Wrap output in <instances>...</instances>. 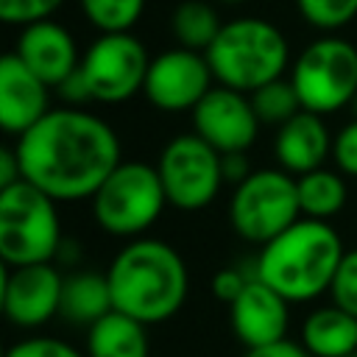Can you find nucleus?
<instances>
[{
  "label": "nucleus",
  "instance_id": "nucleus-1",
  "mask_svg": "<svg viewBox=\"0 0 357 357\" xmlns=\"http://www.w3.org/2000/svg\"><path fill=\"white\" fill-rule=\"evenodd\" d=\"M22 178L50 198L84 201L123 162L114 128L84 106L50 109L14 142Z\"/></svg>",
  "mask_w": 357,
  "mask_h": 357
},
{
  "label": "nucleus",
  "instance_id": "nucleus-2",
  "mask_svg": "<svg viewBox=\"0 0 357 357\" xmlns=\"http://www.w3.org/2000/svg\"><path fill=\"white\" fill-rule=\"evenodd\" d=\"M106 276L114 310L142 324L173 318L190 293V273L181 254L156 237H131L112 259Z\"/></svg>",
  "mask_w": 357,
  "mask_h": 357
},
{
  "label": "nucleus",
  "instance_id": "nucleus-3",
  "mask_svg": "<svg viewBox=\"0 0 357 357\" xmlns=\"http://www.w3.org/2000/svg\"><path fill=\"white\" fill-rule=\"evenodd\" d=\"M346 248L329 220L298 218L282 234L259 245L254 276L282 293L290 304L329 293Z\"/></svg>",
  "mask_w": 357,
  "mask_h": 357
},
{
  "label": "nucleus",
  "instance_id": "nucleus-4",
  "mask_svg": "<svg viewBox=\"0 0 357 357\" xmlns=\"http://www.w3.org/2000/svg\"><path fill=\"white\" fill-rule=\"evenodd\" d=\"M206 61L218 84L254 92L290 67V45L284 33L262 17H234L223 22L215 42L206 47Z\"/></svg>",
  "mask_w": 357,
  "mask_h": 357
},
{
  "label": "nucleus",
  "instance_id": "nucleus-5",
  "mask_svg": "<svg viewBox=\"0 0 357 357\" xmlns=\"http://www.w3.org/2000/svg\"><path fill=\"white\" fill-rule=\"evenodd\" d=\"M56 198L20 178L0 187V257L6 268L53 262L61 251V218Z\"/></svg>",
  "mask_w": 357,
  "mask_h": 357
},
{
  "label": "nucleus",
  "instance_id": "nucleus-6",
  "mask_svg": "<svg viewBox=\"0 0 357 357\" xmlns=\"http://www.w3.org/2000/svg\"><path fill=\"white\" fill-rule=\"evenodd\" d=\"M95 223L114 237L145 234L167 206V195L156 165L148 162H120L98 192L89 198Z\"/></svg>",
  "mask_w": 357,
  "mask_h": 357
},
{
  "label": "nucleus",
  "instance_id": "nucleus-7",
  "mask_svg": "<svg viewBox=\"0 0 357 357\" xmlns=\"http://www.w3.org/2000/svg\"><path fill=\"white\" fill-rule=\"evenodd\" d=\"M290 84L301 109L332 114L357 98V47L335 33L312 39L290 64Z\"/></svg>",
  "mask_w": 357,
  "mask_h": 357
},
{
  "label": "nucleus",
  "instance_id": "nucleus-8",
  "mask_svg": "<svg viewBox=\"0 0 357 357\" xmlns=\"http://www.w3.org/2000/svg\"><path fill=\"white\" fill-rule=\"evenodd\" d=\"M301 218L296 176L282 167L251 170L234 184L229 201V223L237 237L265 245Z\"/></svg>",
  "mask_w": 357,
  "mask_h": 357
},
{
  "label": "nucleus",
  "instance_id": "nucleus-9",
  "mask_svg": "<svg viewBox=\"0 0 357 357\" xmlns=\"http://www.w3.org/2000/svg\"><path fill=\"white\" fill-rule=\"evenodd\" d=\"M167 204L184 212H198L209 206L220 187L226 184L223 176V153L212 148L195 131L173 137L156 162Z\"/></svg>",
  "mask_w": 357,
  "mask_h": 357
},
{
  "label": "nucleus",
  "instance_id": "nucleus-10",
  "mask_svg": "<svg viewBox=\"0 0 357 357\" xmlns=\"http://www.w3.org/2000/svg\"><path fill=\"white\" fill-rule=\"evenodd\" d=\"M151 56L131 31L100 33L81 53V75L98 103H126L145 86Z\"/></svg>",
  "mask_w": 357,
  "mask_h": 357
},
{
  "label": "nucleus",
  "instance_id": "nucleus-11",
  "mask_svg": "<svg viewBox=\"0 0 357 357\" xmlns=\"http://www.w3.org/2000/svg\"><path fill=\"white\" fill-rule=\"evenodd\" d=\"M212 86L215 75L206 53L176 45L151 59L142 95L159 112H192Z\"/></svg>",
  "mask_w": 357,
  "mask_h": 357
},
{
  "label": "nucleus",
  "instance_id": "nucleus-12",
  "mask_svg": "<svg viewBox=\"0 0 357 357\" xmlns=\"http://www.w3.org/2000/svg\"><path fill=\"white\" fill-rule=\"evenodd\" d=\"M64 276L53 262H33L6 268L0 304L3 315L17 329H39L61 310Z\"/></svg>",
  "mask_w": 357,
  "mask_h": 357
},
{
  "label": "nucleus",
  "instance_id": "nucleus-13",
  "mask_svg": "<svg viewBox=\"0 0 357 357\" xmlns=\"http://www.w3.org/2000/svg\"><path fill=\"white\" fill-rule=\"evenodd\" d=\"M190 114H192V131L220 153L248 151L257 142L262 126L254 112L251 95L223 84L212 86Z\"/></svg>",
  "mask_w": 357,
  "mask_h": 357
},
{
  "label": "nucleus",
  "instance_id": "nucleus-14",
  "mask_svg": "<svg viewBox=\"0 0 357 357\" xmlns=\"http://www.w3.org/2000/svg\"><path fill=\"white\" fill-rule=\"evenodd\" d=\"M229 321L234 337L245 349L268 346L287 337L290 301L259 276H251L243 293L229 304Z\"/></svg>",
  "mask_w": 357,
  "mask_h": 357
},
{
  "label": "nucleus",
  "instance_id": "nucleus-15",
  "mask_svg": "<svg viewBox=\"0 0 357 357\" xmlns=\"http://www.w3.org/2000/svg\"><path fill=\"white\" fill-rule=\"evenodd\" d=\"M53 86L45 84L14 50L0 59V126L8 137L25 134L50 106Z\"/></svg>",
  "mask_w": 357,
  "mask_h": 357
},
{
  "label": "nucleus",
  "instance_id": "nucleus-16",
  "mask_svg": "<svg viewBox=\"0 0 357 357\" xmlns=\"http://www.w3.org/2000/svg\"><path fill=\"white\" fill-rule=\"evenodd\" d=\"M14 53L53 89L64 78H70L81 64V50L75 45L73 33L53 17L22 25Z\"/></svg>",
  "mask_w": 357,
  "mask_h": 357
},
{
  "label": "nucleus",
  "instance_id": "nucleus-17",
  "mask_svg": "<svg viewBox=\"0 0 357 357\" xmlns=\"http://www.w3.org/2000/svg\"><path fill=\"white\" fill-rule=\"evenodd\" d=\"M332 139L335 137L329 134L324 114L301 109L276 128V139H273L276 165L293 176L324 167V162L332 156Z\"/></svg>",
  "mask_w": 357,
  "mask_h": 357
},
{
  "label": "nucleus",
  "instance_id": "nucleus-18",
  "mask_svg": "<svg viewBox=\"0 0 357 357\" xmlns=\"http://www.w3.org/2000/svg\"><path fill=\"white\" fill-rule=\"evenodd\" d=\"M298 340L312 357H349L357 351V315L335 301L324 304L304 318Z\"/></svg>",
  "mask_w": 357,
  "mask_h": 357
},
{
  "label": "nucleus",
  "instance_id": "nucleus-19",
  "mask_svg": "<svg viewBox=\"0 0 357 357\" xmlns=\"http://www.w3.org/2000/svg\"><path fill=\"white\" fill-rule=\"evenodd\" d=\"M148 324L128 312L109 310L86 326V357H148Z\"/></svg>",
  "mask_w": 357,
  "mask_h": 357
},
{
  "label": "nucleus",
  "instance_id": "nucleus-20",
  "mask_svg": "<svg viewBox=\"0 0 357 357\" xmlns=\"http://www.w3.org/2000/svg\"><path fill=\"white\" fill-rule=\"evenodd\" d=\"M109 310H114V301H112V287L106 273L75 271L64 276L61 310H59L61 318H67L75 326H92Z\"/></svg>",
  "mask_w": 357,
  "mask_h": 357
},
{
  "label": "nucleus",
  "instance_id": "nucleus-21",
  "mask_svg": "<svg viewBox=\"0 0 357 357\" xmlns=\"http://www.w3.org/2000/svg\"><path fill=\"white\" fill-rule=\"evenodd\" d=\"M298 187V206L304 218L332 220L346 206V181L340 170L332 167H315L310 173L296 176Z\"/></svg>",
  "mask_w": 357,
  "mask_h": 357
},
{
  "label": "nucleus",
  "instance_id": "nucleus-22",
  "mask_svg": "<svg viewBox=\"0 0 357 357\" xmlns=\"http://www.w3.org/2000/svg\"><path fill=\"white\" fill-rule=\"evenodd\" d=\"M220 28H223V20L218 8L204 0H184L170 14V33L176 45L190 47V50L206 53V47L215 42Z\"/></svg>",
  "mask_w": 357,
  "mask_h": 357
},
{
  "label": "nucleus",
  "instance_id": "nucleus-23",
  "mask_svg": "<svg viewBox=\"0 0 357 357\" xmlns=\"http://www.w3.org/2000/svg\"><path fill=\"white\" fill-rule=\"evenodd\" d=\"M248 95H251L254 112H257L262 126H276L279 128L296 112H301V100H298L290 78H276V81H271V84H265V86H259Z\"/></svg>",
  "mask_w": 357,
  "mask_h": 357
},
{
  "label": "nucleus",
  "instance_id": "nucleus-24",
  "mask_svg": "<svg viewBox=\"0 0 357 357\" xmlns=\"http://www.w3.org/2000/svg\"><path fill=\"white\" fill-rule=\"evenodd\" d=\"M78 6L84 20L100 33L131 31L145 11V0H78Z\"/></svg>",
  "mask_w": 357,
  "mask_h": 357
},
{
  "label": "nucleus",
  "instance_id": "nucleus-25",
  "mask_svg": "<svg viewBox=\"0 0 357 357\" xmlns=\"http://www.w3.org/2000/svg\"><path fill=\"white\" fill-rule=\"evenodd\" d=\"M296 8L318 31H340L357 17V0H296Z\"/></svg>",
  "mask_w": 357,
  "mask_h": 357
},
{
  "label": "nucleus",
  "instance_id": "nucleus-26",
  "mask_svg": "<svg viewBox=\"0 0 357 357\" xmlns=\"http://www.w3.org/2000/svg\"><path fill=\"white\" fill-rule=\"evenodd\" d=\"M329 298L346 312L357 315V248H346L329 284Z\"/></svg>",
  "mask_w": 357,
  "mask_h": 357
},
{
  "label": "nucleus",
  "instance_id": "nucleus-27",
  "mask_svg": "<svg viewBox=\"0 0 357 357\" xmlns=\"http://www.w3.org/2000/svg\"><path fill=\"white\" fill-rule=\"evenodd\" d=\"M64 0H0V20L6 25H31L39 20H50Z\"/></svg>",
  "mask_w": 357,
  "mask_h": 357
},
{
  "label": "nucleus",
  "instance_id": "nucleus-28",
  "mask_svg": "<svg viewBox=\"0 0 357 357\" xmlns=\"http://www.w3.org/2000/svg\"><path fill=\"white\" fill-rule=\"evenodd\" d=\"M3 357H86V351H78L75 346L53 335H31L11 343Z\"/></svg>",
  "mask_w": 357,
  "mask_h": 357
},
{
  "label": "nucleus",
  "instance_id": "nucleus-29",
  "mask_svg": "<svg viewBox=\"0 0 357 357\" xmlns=\"http://www.w3.org/2000/svg\"><path fill=\"white\" fill-rule=\"evenodd\" d=\"M332 162L343 176L357 178V117L349 120L332 139Z\"/></svg>",
  "mask_w": 357,
  "mask_h": 357
},
{
  "label": "nucleus",
  "instance_id": "nucleus-30",
  "mask_svg": "<svg viewBox=\"0 0 357 357\" xmlns=\"http://www.w3.org/2000/svg\"><path fill=\"white\" fill-rule=\"evenodd\" d=\"M248 279H251V276H245V273L237 271V268H220V271L212 276V296H215L218 301H223V304H231V301L243 293V287L248 284Z\"/></svg>",
  "mask_w": 357,
  "mask_h": 357
},
{
  "label": "nucleus",
  "instance_id": "nucleus-31",
  "mask_svg": "<svg viewBox=\"0 0 357 357\" xmlns=\"http://www.w3.org/2000/svg\"><path fill=\"white\" fill-rule=\"evenodd\" d=\"M243 357H312L301 340H290V337H282L276 343H268V346H257V349H245Z\"/></svg>",
  "mask_w": 357,
  "mask_h": 357
},
{
  "label": "nucleus",
  "instance_id": "nucleus-32",
  "mask_svg": "<svg viewBox=\"0 0 357 357\" xmlns=\"http://www.w3.org/2000/svg\"><path fill=\"white\" fill-rule=\"evenodd\" d=\"M59 98L67 103V106H84L86 100H92L89 95V86H86V78L81 75V70H75L70 78H64L59 86H56Z\"/></svg>",
  "mask_w": 357,
  "mask_h": 357
},
{
  "label": "nucleus",
  "instance_id": "nucleus-33",
  "mask_svg": "<svg viewBox=\"0 0 357 357\" xmlns=\"http://www.w3.org/2000/svg\"><path fill=\"white\" fill-rule=\"evenodd\" d=\"M248 151H234V153H223V176L229 184H240L248 173H251V165H248Z\"/></svg>",
  "mask_w": 357,
  "mask_h": 357
},
{
  "label": "nucleus",
  "instance_id": "nucleus-34",
  "mask_svg": "<svg viewBox=\"0 0 357 357\" xmlns=\"http://www.w3.org/2000/svg\"><path fill=\"white\" fill-rule=\"evenodd\" d=\"M22 178V170H20V159H17V151L14 148H3L0 151V187H8L14 181Z\"/></svg>",
  "mask_w": 357,
  "mask_h": 357
},
{
  "label": "nucleus",
  "instance_id": "nucleus-35",
  "mask_svg": "<svg viewBox=\"0 0 357 357\" xmlns=\"http://www.w3.org/2000/svg\"><path fill=\"white\" fill-rule=\"evenodd\" d=\"M218 3H226V6H240V3H248V0H218Z\"/></svg>",
  "mask_w": 357,
  "mask_h": 357
},
{
  "label": "nucleus",
  "instance_id": "nucleus-36",
  "mask_svg": "<svg viewBox=\"0 0 357 357\" xmlns=\"http://www.w3.org/2000/svg\"><path fill=\"white\" fill-rule=\"evenodd\" d=\"M349 357H357V351H354V354H349Z\"/></svg>",
  "mask_w": 357,
  "mask_h": 357
}]
</instances>
